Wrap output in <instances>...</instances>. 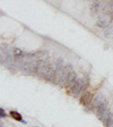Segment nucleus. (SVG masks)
I'll use <instances>...</instances> for the list:
<instances>
[{
	"instance_id": "obj_7",
	"label": "nucleus",
	"mask_w": 113,
	"mask_h": 127,
	"mask_svg": "<svg viewBox=\"0 0 113 127\" xmlns=\"http://www.w3.org/2000/svg\"><path fill=\"white\" fill-rule=\"evenodd\" d=\"M55 75H57V67H55V64L52 63L51 64L50 69H49V71H47L46 75H45L44 79L46 81V82H54Z\"/></svg>"
},
{
	"instance_id": "obj_16",
	"label": "nucleus",
	"mask_w": 113,
	"mask_h": 127,
	"mask_svg": "<svg viewBox=\"0 0 113 127\" xmlns=\"http://www.w3.org/2000/svg\"><path fill=\"white\" fill-rule=\"evenodd\" d=\"M6 59H7V51L1 50V52H0V63H1V65L6 64Z\"/></svg>"
},
{
	"instance_id": "obj_13",
	"label": "nucleus",
	"mask_w": 113,
	"mask_h": 127,
	"mask_svg": "<svg viewBox=\"0 0 113 127\" xmlns=\"http://www.w3.org/2000/svg\"><path fill=\"white\" fill-rule=\"evenodd\" d=\"M104 34H105V37H108V39L113 37V25L112 24H111L109 27H106V29L104 30Z\"/></svg>"
},
{
	"instance_id": "obj_9",
	"label": "nucleus",
	"mask_w": 113,
	"mask_h": 127,
	"mask_svg": "<svg viewBox=\"0 0 113 127\" xmlns=\"http://www.w3.org/2000/svg\"><path fill=\"white\" fill-rule=\"evenodd\" d=\"M93 99H94V96H93V93L90 92V91H85V92L83 93V95L80 96V102H82L84 106H87L88 103L92 102Z\"/></svg>"
},
{
	"instance_id": "obj_14",
	"label": "nucleus",
	"mask_w": 113,
	"mask_h": 127,
	"mask_svg": "<svg viewBox=\"0 0 113 127\" xmlns=\"http://www.w3.org/2000/svg\"><path fill=\"white\" fill-rule=\"evenodd\" d=\"M13 52H14V55H15V57H24V56L26 55V53L24 52L22 49H19V48H14Z\"/></svg>"
},
{
	"instance_id": "obj_10",
	"label": "nucleus",
	"mask_w": 113,
	"mask_h": 127,
	"mask_svg": "<svg viewBox=\"0 0 113 127\" xmlns=\"http://www.w3.org/2000/svg\"><path fill=\"white\" fill-rule=\"evenodd\" d=\"M108 109H109L108 102H106V101H103V102L101 103L100 106H98L97 108H96V110H95L94 112H96L97 117H98V118H101V117H102V115L104 114V112H105V111L108 110Z\"/></svg>"
},
{
	"instance_id": "obj_8",
	"label": "nucleus",
	"mask_w": 113,
	"mask_h": 127,
	"mask_svg": "<svg viewBox=\"0 0 113 127\" xmlns=\"http://www.w3.org/2000/svg\"><path fill=\"white\" fill-rule=\"evenodd\" d=\"M77 79H78V78H77L76 73L72 70L70 74H69L68 78H67V82H66V87H67V90H68V92L71 90V87L75 85V83L77 82Z\"/></svg>"
},
{
	"instance_id": "obj_12",
	"label": "nucleus",
	"mask_w": 113,
	"mask_h": 127,
	"mask_svg": "<svg viewBox=\"0 0 113 127\" xmlns=\"http://www.w3.org/2000/svg\"><path fill=\"white\" fill-rule=\"evenodd\" d=\"M10 116L13 117L14 119H16V120H18V122H22L23 124H26V122H25V120H23V118H22L21 114H19V112H17V111L11 110V111H10Z\"/></svg>"
},
{
	"instance_id": "obj_5",
	"label": "nucleus",
	"mask_w": 113,
	"mask_h": 127,
	"mask_svg": "<svg viewBox=\"0 0 113 127\" xmlns=\"http://www.w3.org/2000/svg\"><path fill=\"white\" fill-rule=\"evenodd\" d=\"M83 92H85L84 90V85H83V79H77V82L75 83V85L71 87V90L69 91L70 94H72L75 98H78L80 96Z\"/></svg>"
},
{
	"instance_id": "obj_1",
	"label": "nucleus",
	"mask_w": 113,
	"mask_h": 127,
	"mask_svg": "<svg viewBox=\"0 0 113 127\" xmlns=\"http://www.w3.org/2000/svg\"><path fill=\"white\" fill-rule=\"evenodd\" d=\"M72 71V65L71 64H67L65 65L61 70L57 71V75H55V78H54V84L58 85V86H63L66 85V82H67V78H68L69 74Z\"/></svg>"
},
{
	"instance_id": "obj_2",
	"label": "nucleus",
	"mask_w": 113,
	"mask_h": 127,
	"mask_svg": "<svg viewBox=\"0 0 113 127\" xmlns=\"http://www.w3.org/2000/svg\"><path fill=\"white\" fill-rule=\"evenodd\" d=\"M51 64L52 63L50 61L49 58L39 63V66H37V69H36V75L40 78H44L45 77L46 73L49 71V69H50V67H51Z\"/></svg>"
},
{
	"instance_id": "obj_11",
	"label": "nucleus",
	"mask_w": 113,
	"mask_h": 127,
	"mask_svg": "<svg viewBox=\"0 0 113 127\" xmlns=\"http://www.w3.org/2000/svg\"><path fill=\"white\" fill-rule=\"evenodd\" d=\"M35 56H36V58L39 59L40 61H42V60H45V59L49 58V52H47V51H39V52L35 53Z\"/></svg>"
},
{
	"instance_id": "obj_4",
	"label": "nucleus",
	"mask_w": 113,
	"mask_h": 127,
	"mask_svg": "<svg viewBox=\"0 0 113 127\" xmlns=\"http://www.w3.org/2000/svg\"><path fill=\"white\" fill-rule=\"evenodd\" d=\"M103 101H105V98H104V95H103V94H97L94 99H93L92 102L88 103L87 106H85V110H87V111H90V110L95 111V110H96V108L100 106V104L103 102Z\"/></svg>"
},
{
	"instance_id": "obj_18",
	"label": "nucleus",
	"mask_w": 113,
	"mask_h": 127,
	"mask_svg": "<svg viewBox=\"0 0 113 127\" xmlns=\"http://www.w3.org/2000/svg\"><path fill=\"white\" fill-rule=\"evenodd\" d=\"M108 15H109V16H110L111 18H113V8H111V10H110V13H109V14H108Z\"/></svg>"
},
{
	"instance_id": "obj_15",
	"label": "nucleus",
	"mask_w": 113,
	"mask_h": 127,
	"mask_svg": "<svg viewBox=\"0 0 113 127\" xmlns=\"http://www.w3.org/2000/svg\"><path fill=\"white\" fill-rule=\"evenodd\" d=\"M105 125L106 127H113V112H110V115H109L108 119L105 122Z\"/></svg>"
},
{
	"instance_id": "obj_19",
	"label": "nucleus",
	"mask_w": 113,
	"mask_h": 127,
	"mask_svg": "<svg viewBox=\"0 0 113 127\" xmlns=\"http://www.w3.org/2000/svg\"><path fill=\"white\" fill-rule=\"evenodd\" d=\"M109 6L113 8V0H109Z\"/></svg>"
},
{
	"instance_id": "obj_6",
	"label": "nucleus",
	"mask_w": 113,
	"mask_h": 127,
	"mask_svg": "<svg viewBox=\"0 0 113 127\" xmlns=\"http://www.w3.org/2000/svg\"><path fill=\"white\" fill-rule=\"evenodd\" d=\"M111 23H112V18H111L110 16H102V17H100V18L97 19L96 25H97V27H100V29L105 30L106 27L110 26Z\"/></svg>"
},
{
	"instance_id": "obj_17",
	"label": "nucleus",
	"mask_w": 113,
	"mask_h": 127,
	"mask_svg": "<svg viewBox=\"0 0 113 127\" xmlns=\"http://www.w3.org/2000/svg\"><path fill=\"white\" fill-rule=\"evenodd\" d=\"M0 117H1V118H6V117H7V115H6L5 109L3 108H0Z\"/></svg>"
},
{
	"instance_id": "obj_3",
	"label": "nucleus",
	"mask_w": 113,
	"mask_h": 127,
	"mask_svg": "<svg viewBox=\"0 0 113 127\" xmlns=\"http://www.w3.org/2000/svg\"><path fill=\"white\" fill-rule=\"evenodd\" d=\"M105 2L104 0H94V2L92 3L90 6V16L92 17H95L97 16L101 11H104L105 10Z\"/></svg>"
}]
</instances>
